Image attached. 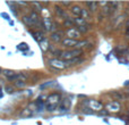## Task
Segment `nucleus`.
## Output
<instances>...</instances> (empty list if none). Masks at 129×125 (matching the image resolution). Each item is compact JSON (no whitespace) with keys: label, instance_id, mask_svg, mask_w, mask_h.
I'll return each mask as SVG.
<instances>
[{"label":"nucleus","instance_id":"obj_1","mask_svg":"<svg viewBox=\"0 0 129 125\" xmlns=\"http://www.w3.org/2000/svg\"><path fill=\"white\" fill-rule=\"evenodd\" d=\"M87 41H79V40H71V39H63L61 41V45L64 48H71V49H80L82 47L87 45Z\"/></svg>","mask_w":129,"mask_h":125},{"label":"nucleus","instance_id":"obj_2","mask_svg":"<svg viewBox=\"0 0 129 125\" xmlns=\"http://www.w3.org/2000/svg\"><path fill=\"white\" fill-rule=\"evenodd\" d=\"M82 54H83L82 49H70V50H66V51L61 52L60 57L62 58V60L70 61V60L76 59L77 57H79Z\"/></svg>","mask_w":129,"mask_h":125},{"label":"nucleus","instance_id":"obj_3","mask_svg":"<svg viewBox=\"0 0 129 125\" xmlns=\"http://www.w3.org/2000/svg\"><path fill=\"white\" fill-rule=\"evenodd\" d=\"M59 102H60V96L58 93H53L50 94L47 98V101H45V106H47V109L52 112L57 107H58Z\"/></svg>","mask_w":129,"mask_h":125},{"label":"nucleus","instance_id":"obj_4","mask_svg":"<svg viewBox=\"0 0 129 125\" xmlns=\"http://www.w3.org/2000/svg\"><path fill=\"white\" fill-rule=\"evenodd\" d=\"M48 64H49V66L52 67V68L61 71V69H66L67 67L69 66L70 61H66V60H62V59L53 58V59H49V60H48Z\"/></svg>","mask_w":129,"mask_h":125},{"label":"nucleus","instance_id":"obj_5","mask_svg":"<svg viewBox=\"0 0 129 125\" xmlns=\"http://www.w3.org/2000/svg\"><path fill=\"white\" fill-rule=\"evenodd\" d=\"M67 39H71V40H79V38L82 36L80 32L78 31L76 27H70L66 31Z\"/></svg>","mask_w":129,"mask_h":125},{"label":"nucleus","instance_id":"obj_6","mask_svg":"<svg viewBox=\"0 0 129 125\" xmlns=\"http://www.w3.org/2000/svg\"><path fill=\"white\" fill-rule=\"evenodd\" d=\"M43 27H44L45 31L51 32L56 29V25H54L53 20H52L50 17H44L43 18Z\"/></svg>","mask_w":129,"mask_h":125},{"label":"nucleus","instance_id":"obj_7","mask_svg":"<svg viewBox=\"0 0 129 125\" xmlns=\"http://www.w3.org/2000/svg\"><path fill=\"white\" fill-rule=\"evenodd\" d=\"M87 105H88L89 109H92V110L99 112V110L103 109V105L98 100H87Z\"/></svg>","mask_w":129,"mask_h":125},{"label":"nucleus","instance_id":"obj_8","mask_svg":"<svg viewBox=\"0 0 129 125\" xmlns=\"http://www.w3.org/2000/svg\"><path fill=\"white\" fill-rule=\"evenodd\" d=\"M107 108L109 112H118L120 109V103L117 102V101H112L107 106Z\"/></svg>","mask_w":129,"mask_h":125},{"label":"nucleus","instance_id":"obj_9","mask_svg":"<svg viewBox=\"0 0 129 125\" xmlns=\"http://www.w3.org/2000/svg\"><path fill=\"white\" fill-rule=\"evenodd\" d=\"M29 19H31L33 26H34V25H38V26H40V17H39V15L35 13V11H33V13L29 15Z\"/></svg>","mask_w":129,"mask_h":125},{"label":"nucleus","instance_id":"obj_10","mask_svg":"<svg viewBox=\"0 0 129 125\" xmlns=\"http://www.w3.org/2000/svg\"><path fill=\"white\" fill-rule=\"evenodd\" d=\"M73 20H74V23L76 24V27H77V26H88L87 20L83 19L82 17H74Z\"/></svg>","mask_w":129,"mask_h":125},{"label":"nucleus","instance_id":"obj_11","mask_svg":"<svg viewBox=\"0 0 129 125\" xmlns=\"http://www.w3.org/2000/svg\"><path fill=\"white\" fill-rule=\"evenodd\" d=\"M50 39H51L54 43H58V42H60V41H62V35H61L60 32H53V33L51 34V36H50Z\"/></svg>","mask_w":129,"mask_h":125},{"label":"nucleus","instance_id":"obj_12","mask_svg":"<svg viewBox=\"0 0 129 125\" xmlns=\"http://www.w3.org/2000/svg\"><path fill=\"white\" fill-rule=\"evenodd\" d=\"M71 13H73V15L75 16V17H80L82 16V8H80L79 6H71Z\"/></svg>","mask_w":129,"mask_h":125},{"label":"nucleus","instance_id":"obj_13","mask_svg":"<svg viewBox=\"0 0 129 125\" xmlns=\"http://www.w3.org/2000/svg\"><path fill=\"white\" fill-rule=\"evenodd\" d=\"M33 35H34V39H35V40L38 41L39 43H40V42H42L43 40H45V38H44V34H43L42 32H39V31H36V32H34V33H33Z\"/></svg>","mask_w":129,"mask_h":125},{"label":"nucleus","instance_id":"obj_14","mask_svg":"<svg viewBox=\"0 0 129 125\" xmlns=\"http://www.w3.org/2000/svg\"><path fill=\"white\" fill-rule=\"evenodd\" d=\"M80 17H82L83 19L87 20V19H89V18H91V14L88 13V10H87V9L82 8V16H80Z\"/></svg>","mask_w":129,"mask_h":125},{"label":"nucleus","instance_id":"obj_15","mask_svg":"<svg viewBox=\"0 0 129 125\" xmlns=\"http://www.w3.org/2000/svg\"><path fill=\"white\" fill-rule=\"evenodd\" d=\"M16 75V73L15 72H13V71H5V76H6L8 80H10V81H13V78H14V76Z\"/></svg>","mask_w":129,"mask_h":125},{"label":"nucleus","instance_id":"obj_16","mask_svg":"<svg viewBox=\"0 0 129 125\" xmlns=\"http://www.w3.org/2000/svg\"><path fill=\"white\" fill-rule=\"evenodd\" d=\"M56 14L58 16H60V17H64L66 16V13H64L63 8H61V7H56Z\"/></svg>","mask_w":129,"mask_h":125},{"label":"nucleus","instance_id":"obj_17","mask_svg":"<svg viewBox=\"0 0 129 125\" xmlns=\"http://www.w3.org/2000/svg\"><path fill=\"white\" fill-rule=\"evenodd\" d=\"M86 6L89 8V10L91 11H95L96 10V6H98V4L96 2H86Z\"/></svg>","mask_w":129,"mask_h":125},{"label":"nucleus","instance_id":"obj_18","mask_svg":"<svg viewBox=\"0 0 129 125\" xmlns=\"http://www.w3.org/2000/svg\"><path fill=\"white\" fill-rule=\"evenodd\" d=\"M23 20H24V23L26 25H28V26H33L31 19H29V16H24V17H23Z\"/></svg>","mask_w":129,"mask_h":125},{"label":"nucleus","instance_id":"obj_19","mask_svg":"<svg viewBox=\"0 0 129 125\" xmlns=\"http://www.w3.org/2000/svg\"><path fill=\"white\" fill-rule=\"evenodd\" d=\"M15 85L17 88H24L25 85H26V83H25L24 81H15Z\"/></svg>","mask_w":129,"mask_h":125},{"label":"nucleus","instance_id":"obj_20","mask_svg":"<svg viewBox=\"0 0 129 125\" xmlns=\"http://www.w3.org/2000/svg\"><path fill=\"white\" fill-rule=\"evenodd\" d=\"M32 114H33V113L29 112L28 108H27V109H24V110L22 112V116H31Z\"/></svg>","mask_w":129,"mask_h":125},{"label":"nucleus","instance_id":"obj_21","mask_svg":"<svg viewBox=\"0 0 129 125\" xmlns=\"http://www.w3.org/2000/svg\"><path fill=\"white\" fill-rule=\"evenodd\" d=\"M32 5H33V6H35L36 8H38V10H41V5L39 4V2H32Z\"/></svg>","mask_w":129,"mask_h":125},{"label":"nucleus","instance_id":"obj_22","mask_svg":"<svg viewBox=\"0 0 129 125\" xmlns=\"http://www.w3.org/2000/svg\"><path fill=\"white\" fill-rule=\"evenodd\" d=\"M25 48H26V49H27V45H25V43H22V45H19V47H18V49L23 50V49H25Z\"/></svg>","mask_w":129,"mask_h":125},{"label":"nucleus","instance_id":"obj_23","mask_svg":"<svg viewBox=\"0 0 129 125\" xmlns=\"http://www.w3.org/2000/svg\"><path fill=\"white\" fill-rule=\"evenodd\" d=\"M62 6H70V2H61Z\"/></svg>","mask_w":129,"mask_h":125},{"label":"nucleus","instance_id":"obj_24","mask_svg":"<svg viewBox=\"0 0 129 125\" xmlns=\"http://www.w3.org/2000/svg\"><path fill=\"white\" fill-rule=\"evenodd\" d=\"M7 92H9V93H10V92H13V91H11V88H8V87H7Z\"/></svg>","mask_w":129,"mask_h":125},{"label":"nucleus","instance_id":"obj_25","mask_svg":"<svg viewBox=\"0 0 129 125\" xmlns=\"http://www.w3.org/2000/svg\"><path fill=\"white\" fill-rule=\"evenodd\" d=\"M1 71H2V69H1V68H0V73H1Z\"/></svg>","mask_w":129,"mask_h":125}]
</instances>
